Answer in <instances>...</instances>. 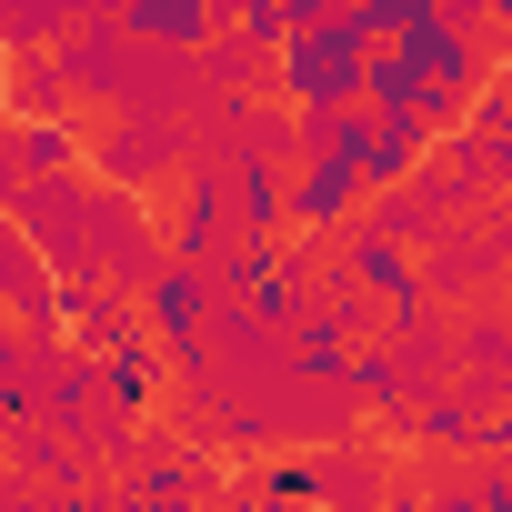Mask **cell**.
Returning <instances> with one entry per match:
<instances>
[{
	"label": "cell",
	"instance_id": "obj_1",
	"mask_svg": "<svg viewBox=\"0 0 512 512\" xmlns=\"http://www.w3.org/2000/svg\"><path fill=\"white\" fill-rule=\"evenodd\" d=\"M362 51L372 31L352 11H322V21H292L272 41V101L302 111V101H362Z\"/></svg>",
	"mask_w": 512,
	"mask_h": 512
},
{
	"label": "cell",
	"instance_id": "obj_2",
	"mask_svg": "<svg viewBox=\"0 0 512 512\" xmlns=\"http://www.w3.org/2000/svg\"><path fill=\"white\" fill-rule=\"evenodd\" d=\"M181 161H191V101L181 111H151V101H131V111H111V121H91V181H121V191H151V181H181Z\"/></svg>",
	"mask_w": 512,
	"mask_h": 512
},
{
	"label": "cell",
	"instance_id": "obj_3",
	"mask_svg": "<svg viewBox=\"0 0 512 512\" xmlns=\"http://www.w3.org/2000/svg\"><path fill=\"white\" fill-rule=\"evenodd\" d=\"M141 322H151V342L171 352V372H191V382H211V352H201V322H211V272H191V262H151V282H141Z\"/></svg>",
	"mask_w": 512,
	"mask_h": 512
},
{
	"label": "cell",
	"instance_id": "obj_4",
	"mask_svg": "<svg viewBox=\"0 0 512 512\" xmlns=\"http://www.w3.org/2000/svg\"><path fill=\"white\" fill-rule=\"evenodd\" d=\"M342 221H362V171H352L342 151H302V161H282V231L332 241Z\"/></svg>",
	"mask_w": 512,
	"mask_h": 512
},
{
	"label": "cell",
	"instance_id": "obj_5",
	"mask_svg": "<svg viewBox=\"0 0 512 512\" xmlns=\"http://www.w3.org/2000/svg\"><path fill=\"white\" fill-rule=\"evenodd\" d=\"M332 241H342V272H352V292H362L382 322L422 312V251H412V241H392V231H372V221H342Z\"/></svg>",
	"mask_w": 512,
	"mask_h": 512
},
{
	"label": "cell",
	"instance_id": "obj_6",
	"mask_svg": "<svg viewBox=\"0 0 512 512\" xmlns=\"http://www.w3.org/2000/svg\"><path fill=\"white\" fill-rule=\"evenodd\" d=\"M231 241H241V231H231V181H221L211 151H191V161H181V221H171L161 251H171V262H191V272H211Z\"/></svg>",
	"mask_w": 512,
	"mask_h": 512
},
{
	"label": "cell",
	"instance_id": "obj_7",
	"mask_svg": "<svg viewBox=\"0 0 512 512\" xmlns=\"http://www.w3.org/2000/svg\"><path fill=\"white\" fill-rule=\"evenodd\" d=\"M502 262H512V251H502V231L462 211V221H442V231L422 241V302H462V292H482Z\"/></svg>",
	"mask_w": 512,
	"mask_h": 512
},
{
	"label": "cell",
	"instance_id": "obj_8",
	"mask_svg": "<svg viewBox=\"0 0 512 512\" xmlns=\"http://www.w3.org/2000/svg\"><path fill=\"white\" fill-rule=\"evenodd\" d=\"M422 151H432V121H422V111H372V101H362V141H352V171H362V191H382V181H412V171H422Z\"/></svg>",
	"mask_w": 512,
	"mask_h": 512
},
{
	"label": "cell",
	"instance_id": "obj_9",
	"mask_svg": "<svg viewBox=\"0 0 512 512\" xmlns=\"http://www.w3.org/2000/svg\"><path fill=\"white\" fill-rule=\"evenodd\" d=\"M161 392H171V352H161V342H151V322H141V332H121V342L101 352V402L151 422V412H161Z\"/></svg>",
	"mask_w": 512,
	"mask_h": 512
},
{
	"label": "cell",
	"instance_id": "obj_10",
	"mask_svg": "<svg viewBox=\"0 0 512 512\" xmlns=\"http://www.w3.org/2000/svg\"><path fill=\"white\" fill-rule=\"evenodd\" d=\"M231 181V231L241 241H282V151H211Z\"/></svg>",
	"mask_w": 512,
	"mask_h": 512
},
{
	"label": "cell",
	"instance_id": "obj_11",
	"mask_svg": "<svg viewBox=\"0 0 512 512\" xmlns=\"http://www.w3.org/2000/svg\"><path fill=\"white\" fill-rule=\"evenodd\" d=\"M91 11H111L121 31H141V41H151V51H171V61H191V51L221 31L201 0H91Z\"/></svg>",
	"mask_w": 512,
	"mask_h": 512
},
{
	"label": "cell",
	"instance_id": "obj_12",
	"mask_svg": "<svg viewBox=\"0 0 512 512\" xmlns=\"http://www.w3.org/2000/svg\"><path fill=\"white\" fill-rule=\"evenodd\" d=\"M342 392H352L362 412H382V422H402L422 382H412V362H402L392 342H352V352H342Z\"/></svg>",
	"mask_w": 512,
	"mask_h": 512
},
{
	"label": "cell",
	"instance_id": "obj_13",
	"mask_svg": "<svg viewBox=\"0 0 512 512\" xmlns=\"http://www.w3.org/2000/svg\"><path fill=\"white\" fill-rule=\"evenodd\" d=\"M11 151H21V181L81 171V161H91V121H81V111H31V121L11 131Z\"/></svg>",
	"mask_w": 512,
	"mask_h": 512
},
{
	"label": "cell",
	"instance_id": "obj_14",
	"mask_svg": "<svg viewBox=\"0 0 512 512\" xmlns=\"http://www.w3.org/2000/svg\"><path fill=\"white\" fill-rule=\"evenodd\" d=\"M272 81V51H251L241 31H211L191 51V91H262Z\"/></svg>",
	"mask_w": 512,
	"mask_h": 512
},
{
	"label": "cell",
	"instance_id": "obj_15",
	"mask_svg": "<svg viewBox=\"0 0 512 512\" xmlns=\"http://www.w3.org/2000/svg\"><path fill=\"white\" fill-rule=\"evenodd\" d=\"M0 101H11L21 121H31V111H81V91L61 81L51 51H11V81H0Z\"/></svg>",
	"mask_w": 512,
	"mask_h": 512
},
{
	"label": "cell",
	"instance_id": "obj_16",
	"mask_svg": "<svg viewBox=\"0 0 512 512\" xmlns=\"http://www.w3.org/2000/svg\"><path fill=\"white\" fill-rule=\"evenodd\" d=\"M91 0H0V51H51Z\"/></svg>",
	"mask_w": 512,
	"mask_h": 512
},
{
	"label": "cell",
	"instance_id": "obj_17",
	"mask_svg": "<svg viewBox=\"0 0 512 512\" xmlns=\"http://www.w3.org/2000/svg\"><path fill=\"white\" fill-rule=\"evenodd\" d=\"M452 362L482 372V382H502V372H512V312H472V322L452 332Z\"/></svg>",
	"mask_w": 512,
	"mask_h": 512
},
{
	"label": "cell",
	"instance_id": "obj_18",
	"mask_svg": "<svg viewBox=\"0 0 512 512\" xmlns=\"http://www.w3.org/2000/svg\"><path fill=\"white\" fill-rule=\"evenodd\" d=\"M412 91H422V71H412V51H392V41H372V51H362V101H372V111H412Z\"/></svg>",
	"mask_w": 512,
	"mask_h": 512
},
{
	"label": "cell",
	"instance_id": "obj_19",
	"mask_svg": "<svg viewBox=\"0 0 512 512\" xmlns=\"http://www.w3.org/2000/svg\"><path fill=\"white\" fill-rule=\"evenodd\" d=\"M41 272H51V262L31 251V231H21V221H0V312H11V302H21Z\"/></svg>",
	"mask_w": 512,
	"mask_h": 512
},
{
	"label": "cell",
	"instance_id": "obj_20",
	"mask_svg": "<svg viewBox=\"0 0 512 512\" xmlns=\"http://www.w3.org/2000/svg\"><path fill=\"white\" fill-rule=\"evenodd\" d=\"M262 492H302V502H312V492H332V472H322V462H272Z\"/></svg>",
	"mask_w": 512,
	"mask_h": 512
},
{
	"label": "cell",
	"instance_id": "obj_21",
	"mask_svg": "<svg viewBox=\"0 0 512 512\" xmlns=\"http://www.w3.org/2000/svg\"><path fill=\"white\" fill-rule=\"evenodd\" d=\"M11 131H21V111H11V101H0V191H11V181H21V151H11Z\"/></svg>",
	"mask_w": 512,
	"mask_h": 512
},
{
	"label": "cell",
	"instance_id": "obj_22",
	"mask_svg": "<svg viewBox=\"0 0 512 512\" xmlns=\"http://www.w3.org/2000/svg\"><path fill=\"white\" fill-rule=\"evenodd\" d=\"M472 21H482L492 41H512V0H472Z\"/></svg>",
	"mask_w": 512,
	"mask_h": 512
},
{
	"label": "cell",
	"instance_id": "obj_23",
	"mask_svg": "<svg viewBox=\"0 0 512 512\" xmlns=\"http://www.w3.org/2000/svg\"><path fill=\"white\" fill-rule=\"evenodd\" d=\"M282 21H322V11H342V0H272Z\"/></svg>",
	"mask_w": 512,
	"mask_h": 512
},
{
	"label": "cell",
	"instance_id": "obj_24",
	"mask_svg": "<svg viewBox=\"0 0 512 512\" xmlns=\"http://www.w3.org/2000/svg\"><path fill=\"white\" fill-rule=\"evenodd\" d=\"M502 81H512V41H502Z\"/></svg>",
	"mask_w": 512,
	"mask_h": 512
},
{
	"label": "cell",
	"instance_id": "obj_25",
	"mask_svg": "<svg viewBox=\"0 0 512 512\" xmlns=\"http://www.w3.org/2000/svg\"><path fill=\"white\" fill-rule=\"evenodd\" d=\"M0 221H11V191H0Z\"/></svg>",
	"mask_w": 512,
	"mask_h": 512
}]
</instances>
